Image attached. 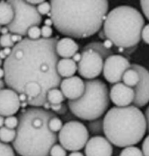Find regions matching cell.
I'll return each instance as SVG.
<instances>
[{
    "instance_id": "cell-1",
    "label": "cell",
    "mask_w": 149,
    "mask_h": 156,
    "mask_svg": "<svg viewBox=\"0 0 149 156\" xmlns=\"http://www.w3.org/2000/svg\"><path fill=\"white\" fill-rule=\"evenodd\" d=\"M57 41L56 37L35 40L25 37L16 44L3 64L6 86L20 94L28 83L37 82L47 98V91L60 87L62 80L57 69Z\"/></svg>"
},
{
    "instance_id": "cell-2",
    "label": "cell",
    "mask_w": 149,
    "mask_h": 156,
    "mask_svg": "<svg viewBox=\"0 0 149 156\" xmlns=\"http://www.w3.org/2000/svg\"><path fill=\"white\" fill-rule=\"evenodd\" d=\"M53 26L63 35L81 39L100 30L108 10V0H50Z\"/></svg>"
},
{
    "instance_id": "cell-3",
    "label": "cell",
    "mask_w": 149,
    "mask_h": 156,
    "mask_svg": "<svg viewBox=\"0 0 149 156\" xmlns=\"http://www.w3.org/2000/svg\"><path fill=\"white\" fill-rule=\"evenodd\" d=\"M56 113L41 107L23 109L18 115L17 135L12 147L21 156H50L58 136L50 130L48 122Z\"/></svg>"
},
{
    "instance_id": "cell-4",
    "label": "cell",
    "mask_w": 149,
    "mask_h": 156,
    "mask_svg": "<svg viewBox=\"0 0 149 156\" xmlns=\"http://www.w3.org/2000/svg\"><path fill=\"white\" fill-rule=\"evenodd\" d=\"M105 137L115 146L126 147L138 144L147 130L145 115L135 105L110 109L103 119Z\"/></svg>"
},
{
    "instance_id": "cell-5",
    "label": "cell",
    "mask_w": 149,
    "mask_h": 156,
    "mask_svg": "<svg viewBox=\"0 0 149 156\" xmlns=\"http://www.w3.org/2000/svg\"><path fill=\"white\" fill-rule=\"evenodd\" d=\"M144 19L136 9L122 5L113 9L103 23L104 34L119 48H129L140 41Z\"/></svg>"
},
{
    "instance_id": "cell-6",
    "label": "cell",
    "mask_w": 149,
    "mask_h": 156,
    "mask_svg": "<svg viewBox=\"0 0 149 156\" xmlns=\"http://www.w3.org/2000/svg\"><path fill=\"white\" fill-rule=\"evenodd\" d=\"M83 95L76 100H69L68 107L75 117L82 120L91 121L100 118L110 105L107 85L99 80H87Z\"/></svg>"
},
{
    "instance_id": "cell-7",
    "label": "cell",
    "mask_w": 149,
    "mask_h": 156,
    "mask_svg": "<svg viewBox=\"0 0 149 156\" xmlns=\"http://www.w3.org/2000/svg\"><path fill=\"white\" fill-rule=\"evenodd\" d=\"M14 10V18L7 27L11 34L26 36L27 31L31 27L40 26L43 18L35 5L25 0H7Z\"/></svg>"
},
{
    "instance_id": "cell-8",
    "label": "cell",
    "mask_w": 149,
    "mask_h": 156,
    "mask_svg": "<svg viewBox=\"0 0 149 156\" xmlns=\"http://www.w3.org/2000/svg\"><path fill=\"white\" fill-rule=\"evenodd\" d=\"M89 140L87 127L77 120L66 122L59 131L58 140L67 151H80L85 147Z\"/></svg>"
},
{
    "instance_id": "cell-9",
    "label": "cell",
    "mask_w": 149,
    "mask_h": 156,
    "mask_svg": "<svg viewBox=\"0 0 149 156\" xmlns=\"http://www.w3.org/2000/svg\"><path fill=\"white\" fill-rule=\"evenodd\" d=\"M77 66V71L81 77L87 80H93L99 76L103 71V58L93 50H83L81 52V59Z\"/></svg>"
},
{
    "instance_id": "cell-10",
    "label": "cell",
    "mask_w": 149,
    "mask_h": 156,
    "mask_svg": "<svg viewBox=\"0 0 149 156\" xmlns=\"http://www.w3.org/2000/svg\"><path fill=\"white\" fill-rule=\"evenodd\" d=\"M131 67L129 60L120 55H111L105 58L103 66V76L111 84H116L122 80L123 74Z\"/></svg>"
},
{
    "instance_id": "cell-11",
    "label": "cell",
    "mask_w": 149,
    "mask_h": 156,
    "mask_svg": "<svg viewBox=\"0 0 149 156\" xmlns=\"http://www.w3.org/2000/svg\"><path fill=\"white\" fill-rule=\"evenodd\" d=\"M131 67L136 69L140 75V81L137 85L133 88L135 97L133 101L134 105L142 107L149 103V72L140 65L133 64Z\"/></svg>"
},
{
    "instance_id": "cell-12",
    "label": "cell",
    "mask_w": 149,
    "mask_h": 156,
    "mask_svg": "<svg viewBox=\"0 0 149 156\" xmlns=\"http://www.w3.org/2000/svg\"><path fill=\"white\" fill-rule=\"evenodd\" d=\"M19 94L8 88L0 91V114L4 117L14 115L21 108Z\"/></svg>"
},
{
    "instance_id": "cell-13",
    "label": "cell",
    "mask_w": 149,
    "mask_h": 156,
    "mask_svg": "<svg viewBox=\"0 0 149 156\" xmlns=\"http://www.w3.org/2000/svg\"><path fill=\"white\" fill-rule=\"evenodd\" d=\"M113 152L112 143L101 136L92 137L84 147L86 156H112Z\"/></svg>"
},
{
    "instance_id": "cell-14",
    "label": "cell",
    "mask_w": 149,
    "mask_h": 156,
    "mask_svg": "<svg viewBox=\"0 0 149 156\" xmlns=\"http://www.w3.org/2000/svg\"><path fill=\"white\" fill-rule=\"evenodd\" d=\"M109 96L110 99L116 107H123L129 106L133 103L135 93L133 88L119 82L111 88Z\"/></svg>"
},
{
    "instance_id": "cell-15",
    "label": "cell",
    "mask_w": 149,
    "mask_h": 156,
    "mask_svg": "<svg viewBox=\"0 0 149 156\" xmlns=\"http://www.w3.org/2000/svg\"><path fill=\"white\" fill-rule=\"evenodd\" d=\"M60 90L69 100H76L80 98L85 91V83L79 76H72L62 80Z\"/></svg>"
},
{
    "instance_id": "cell-16",
    "label": "cell",
    "mask_w": 149,
    "mask_h": 156,
    "mask_svg": "<svg viewBox=\"0 0 149 156\" xmlns=\"http://www.w3.org/2000/svg\"><path fill=\"white\" fill-rule=\"evenodd\" d=\"M79 50L78 44L69 37L62 38L57 41L55 45L57 55L62 58H70Z\"/></svg>"
},
{
    "instance_id": "cell-17",
    "label": "cell",
    "mask_w": 149,
    "mask_h": 156,
    "mask_svg": "<svg viewBox=\"0 0 149 156\" xmlns=\"http://www.w3.org/2000/svg\"><path fill=\"white\" fill-rule=\"evenodd\" d=\"M57 69L62 78H68L74 76L77 71L78 66L72 58H62L58 61Z\"/></svg>"
},
{
    "instance_id": "cell-18",
    "label": "cell",
    "mask_w": 149,
    "mask_h": 156,
    "mask_svg": "<svg viewBox=\"0 0 149 156\" xmlns=\"http://www.w3.org/2000/svg\"><path fill=\"white\" fill-rule=\"evenodd\" d=\"M14 18V10L11 4L7 1H0V26L9 25Z\"/></svg>"
},
{
    "instance_id": "cell-19",
    "label": "cell",
    "mask_w": 149,
    "mask_h": 156,
    "mask_svg": "<svg viewBox=\"0 0 149 156\" xmlns=\"http://www.w3.org/2000/svg\"><path fill=\"white\" fill-rule=\"evenodd\" d=\"M122 81L126 86L134 88L137 85L140 81L139 73L136 69L130 67L124 72Z\"/></svg>"
},
{
    "instance_id": "cell-20",
    "label": "cell",
    "mask_w": 149,
    "mask_h": 156,
    "mask_svg": "<svg viewBox=\"0 0 149 156\" xmlns=\"http://www.w3.org/2000/svg\"><path fill=\"white\" fill-rule=\"evenodd\" d=\"M66 98L62 93L61 90L58 88H53L49 90L47 93V100L50 104H61Z\"/></svg>"
},
{
    "instance_id": "cell-21",
    "label": "cell",
    "mask_w": 149,
    "mask_h": 156,
    "mask_svg": "<svg viewBox=\"0 0 149 156\" xmlns=\"http://www.w3.org/2000/svg\"><path fill=\"white\" fill-rule=\"evenodd\" d=\"M91 49L98 52L103 58H107L108 57L113 54V52L110 50H108L104 46L103 43L94 41L87 44L83 48V50Z\"/></svg>"
},
{
    "instance_id": "cell-22",
    "label": "cell",
    "mask_w": 149,
    "mask_h": 156,
    "mask_svg": "<svg viewBox=\"0 0 149 156\" xmlns=\"http://www.w3.org/2000/svg\"><path fill=\"white\" fill-rule=\"evenodd\" d=\"M16 129H9L5 126L0 128V141L9 144L12 143L16 137Z\"/></svg>"
},
{
    "instance_id": "cell-23",
    "label": "cell",
    "mask_w": 149,
    "mask_h": 156,
    "mask_svg": "<svg viewBox=\"0 0 149 156\" xmlns=\"http://www.w3.org/2000/svg\"><path fill=\"white\" fill-rule=\"evenodd\" d=\"M88 130L89 133L96 136H100L104 133L103 119L100 118L89 121L87 124Z\"/></svg>"
},
{
    "instance_id": "cell-24",
    "label": "cell",
    "mask_w": 149,
    "mask_h": 156,
    "mask_svg": "<svg viewBox=\"0 0 149 156\" xmlns=\"http://www.w3.org/2000/svg\"><path fill=\"white\" fill-rule=\"evenodd\" d=\"M63 125L62 121L57 115L51 118L48 122V127L50 130L55 133L62 130Z\"/></svg>"
},
{
    "instance_id": "cell-25",
    "label": "cell",
    "mask_w": 149,
    "mask_h": 156,
    "mask_svg": "<svg viewBox=\"0 0 149 156\" xmlns=\"http://www.w3.org/2000/svg\"><path fill=\"white\" fill-rule=\"evenodd\" d=\"M119 156H144V155L140 148L132 146L124 148Z\"/></svg>"
},
{
    "instance_id": "cell-26",
    "label": "cell",
    "mask_w": 149,
    "mask_h": 156,
    "mask_svg": "<svg viewBox=\"0 0 149 156\" xmlns=\"http://www.w3.org/2000/svg\"><path fill=\"white\" fill-rule=\"evenodd\" d=\"M0 156H16L14 148L0 141Z\"/></svg>"
},
{
    "instance_id": "cell-27",
    "label": "cell",
    "mask_w": 149,
    "mask_h": 156,
    "mask_svg": "<svg viewBox=\"0 0 149 156\" xmlns=\"http://www.w3.org/2000/svg\"><path fill=\"white\" fill-rule=\"evenodd\" d=\"M66 149L63 147L60 144L55 143L50 150V156H67Z\"/></svg>"
},
{
    "instance_id": "cell-28",
    "label": "cell",
    "mask_w": 149,
    "mask_h": 156,
    "mask_svg": "<svg viewBox=\"0 0 149 156\" xmlns=\"http://www.w3.org/2000/svg\"><path fill=\"white\" fill-rule=\"evenodd\" d=\"M28 38L31 40H38L40 39L41 36V28L38 26H34L29 28L27 31V35Z\"/></svg>"
},
{
    "instance_id": "cell-29",
    "label": "cell",
    "mask_w": 149,
    "mask_h": 156,
    "mask_svg": "<svg viewBox=\"0 0 149 156\" xmlns=\"http://www.w3.org/2000/svg\"><path fill=\"white\" fill-rule=\"evenodd\" d=\"M0 44L2 48H13L16 44L14 43L11 39V33L5 35H1L0 36Z\"/></svg>"
},
{
    "instance_id": "cell-30",
    "label": "cell",
    "mask_w": 149,
    "mask_h": 156,
    "mask_svg": "<svg viewBox=\"0 0 149 156\" xmlns=\"http://www.w3.org/2000/svg\"><path fill=\"white\" fill-rule=\"evenodd\" d=\"M37 9L39 14L43 16L47 15L51 12V6L50 2L48 1H44L43 2L39 4L37 7Z\"/></svg>"
},
{
    "instance_id": "cell-31",
    "label": "cell",
    "mask_w": 149,
    "mask_h": 156,
    "mask_svg": "<svg viewBox=\"0 0 149 156\" xmlns=\"http://www.w3.org/2000/svg\"><path fill=\"white\" fill-rule=\"evenodd\" d=\"M19 120L17 117L15 115H10L6 117L4 121V125L5 127L12 129H16L18 125Z\"/></svg>"
},
{
    "instance_id": "cell-32",
    "label": "cell",
    "mask_w": 149,
    "mask_h": 156,
    "mask_svg": "<svg viewBox=\"0 0 149 156\" xmlns=\"http://www.w3.org/2000/svg\"><path fill=\"white\" fill-rule=\"evenodd\" d=\"M41 36L43 37L42 38H51V36L53 35V28L51 27L44 25L41 28Z\"/></svg>"
},
{
    "instance_id": "cell-33",
    "label": "cell",
    "mask_w": 149,
    "mask_h": 156,
    "mask_svg": "<svg viewBox=\"0 0 149 156\" xmlns=\"http://www.w3.org/2000/svg\"><path fill=\"white\" fill-rule=\"evenodd\" d=\"M140 5L143 12L149 21V0H140Z\"/></svg>"
},
{
    "instance_id": "cell-34",
    "label": "cell",
    "mask_w": 149,
    "mask_h": 156,
    "mask_svg": "<svg viewBox=\"0 0 149 156\" xmlns=\"http://www.w3.org/2000/svg\"><path fill=\"white\" fill-rule=\"evenodd\" d=\"M141 37L146 43L149 44V24L143 27Z\"/></svg>"
},
{
    "instance_id": "cell-35",
    "label": "cell",
    "mask_w": 149,
    "mask_h": 156,
    "mask_svg": "<svg viewBox=\"0 0 149 156\" xmlns=\"http://www.w3.org/2000/svg\"><path fill=\"white\" fill-rule=\"evenodd\" d=\"M142 151L144 156H149V135L143 141L142 144Z\"/></svg>"
},
{
    "instance_id": "cell-36",
    "label": "cell",
    "mask_w": 149,
    "mask_h": 156,
    "mask_svg": "<svg viewBox=\"0 0 149 156\" xmlns=\"http://www.w3.org/2000/svg\"><path fill=\"white\" fill-rule=\"evenodd\" d=\"M23 37L21 35L18 34H11V39L14 43L17 44L23 40Z\"/></svg>"
},
{
    "instance_id": "cell-37",
    "label": "cell",
    "mask_w": 149,
    "mask_h": 156,
    "mask_svg": "<svg viewBox=\"0 0 149 156\" xmlns=\"http://www.w3.org/2000/svg\"><path fill=\"white\" fill-rule=\"evenodd\" d=\"M104 46L105 47V48L108 50H110V48H112V47L113 46V43L112 42L111 40H110L109 39H107L105 40V41L103 43Z\"/></svg>"
},
{
    "instance_id": "cell-38",
    "label": "cell",
    "mask_w": 149,
    "mask_h": 156,
    "mask_svg": "<svg viewBox=\"0 0 149 156\" xmlns=\"http://www.w3.org/2000/svg\"><path fill=\"white\" fill-rule=\"evenodd\" d=\"M72 59L76 62H79L81 59V54L80 52H76L73 57Z\"/></svg>"
},
{
    "instance_id": "cell-39",
    "label": "cell",
    "mask_w": 149,
    "mask_h": 156,
    "mask_svg": "<svg viewBox=\"0 0 149 156\" xmlns=\"http://www.w3.org/2000/svg\"><path fill=\"white\" fill-rule=\"evenodd\" d=\"M27 2L32 4V5H38L39 4L43 2L44 1H45V0H25Z\"/></svg>"
},
{
    "instance_id": "cell-40",
    "label": "cell",
    "mask_w": 149,
    "mask_h": 156,
    "mask_svg": "<svg viewBox=\"0 0 149 156\" xmlns=\"http://www.w3.org/2000/svg\"><path fill=\"white\" fill-rule=\"evenodd\" d=\"M145 117H146V120L147 123V130L149 132V106L146 110Z\"/></svg>"
},
{
    "instance_id": "cell-41",
    "label": "cell",
    "mask_w": 149,
    "mask_h": 156,
    "mask_svg": "<svg viewBox=\"0 0 149 156\" xmlns=\"http://www.w3.org/2000/svg\"><path fill=\"white\" fill-rule=\"evenodd\" d=\"M9 28L7 26H4L1 28L0 29V33L2 35L7 34L9 33Z\"/></svg>"
},
{
    "instance_id": "cell-42",
    "label": "cell",
    "mask_w": 149,
    "mask_h": 156,
    "mask_svg": "<svg viewBox=\"0 0 149 156\" xmlns=\"http://www.w3.org/2000/svg\"><path fill=\"white\" fill-rule=\"evenodd\" d=\"M18 94H19V98H20V102L27 101V96L26 94L25 93H20Z\"/></svg>"
},
{
    "instance_id": "cell-43",
    "label": "cell",
    "mask_w": 149,
    "mask_h": 156,
    "mask_svg": "<svg viewBox=\"0 0 149 156\" xmlns=\"http://www.w3.org/2000/svg\"><path fill=\"white\" fill-rule=\"evenodd\" d=\"M44 23L45 26L51 27L53 25V20H52V19L51 18H46L44 21Z\"/></svg>"
},
{
    "instance_id": "cell-44",
    "label": "cell",
    "mask_w": 149,
    "mask_h": 156,
    "mask_svg": "<svg viewBox=\"0 0 149 156\" xmlns=\"http://www.w3.org/2000/svg\"><path fill=\"white\" fill-rule=\"evenodd\" d=\"M69 156H84V155L79 151H71Z\"/></svg>"
},
{
    "instance_id": "cell-45",
    "label": "cell",
    "mask_w": 149,
    "mask_h": 156,
    "mask_svg": "<svg viewBox=\"0 0 149 156\" xmlns=\"http://www.w3.org/2000/svg\"><path fill=\"white\" fill-rule=\"evenodd\" d=\"M4 51L5 52V55L7 56V57H9V55L11 54V53L12 52V48H9V47H7V48H4L3 49Z\"/></svg>"
},
{
    "instance_id": "cell-46",
    "label": "cell",
    "mask_w": 149,
    "mask_h": 156,
    "mask_svg": "<svg viewBox=\"0 0 149 156\" xmlns=\"http://www.w3.org/2000/svg\"><path fill=\"white\" fill-rule=\"evenodd\" d=\"M0 58L2 60H4L7 58V56L5 55L3 50H0Z\"/></svg>"
},
{
    "instance_id": "cell-47",
    "label": "cell",
    "mask_w": 149,
    "mask_h": 156,
    "mask_svg": "<svg viewBox=\"0 0 149 156\" xmlns=\"http://www.w3.org/2000/svg\"><path fill=\"white\" fill-rule=\"evenodd\" d=\"M6 84L5 81H4L2 79H0V91L2 90V89L5 88V86Z\"/></svg>"
},
{
    "instance_id": "cell-48",
    "label": "cell",
    "mask_w": 149,
    "mask_h": 156,
    "mask_svg": "<svg viewBox=\"0 0 149 156\" xmlns=\"http://www.w3.org/2000/svg\"><path fill=\"white\" fill-rule=\"evenodd\" d=\"M42 107L45 110H50V103L47 101L44 103Z\"/></svg>"
},
{
    "instance_id": "cell-49",
    "label": "cell",
    "mask_w": 149,
    "mask_h": 156,
    "mask_svg": "<svg viewBox=\"0 0 149 156\" xmlns=\"http://www.w3.org/2000/svg\"><path fill=\"white\" fill-rule=\"evenodd\" d=\"M4 121H5L4 117L0 114V128L4 126Z\"/></svg>"
},
{
    "instance_id": "cell-50",
    "label": "cell",
    "mask_w": 149,
    "mask_h": 156,
    "mask_svg": "<svg viewBox=\"0 0 149 156\" xmlns=\"http://www.w3.org/2000/svg\"><path fill=\"white\" fill-rule=\"evenodd\" d=\"M5 76V71L4 69H2L0 67V79H2Z\"/></svg>"
},
{
    "instance_id": "cell-51",
    "label": "cell",
    "mask_w": 149,
    "mask_h": 156,
    "mask_svg": "<svg viewBox=\"0 0 149 156\" xmlns=\"http://www.w3.org/2000/svg\"><path fill=\"white\" fill-rule=\"evenodd\" d=\"M28 105V103L27 101H24V102H21V107L23 108H25Z\"/></svg>"
},
{
    "instance_id": "cell-52",
    "label": "cell",
    "mask_w": 149,
    "mask_h": 156,
    "mask_svg": "<svg viewBox=\"0 0 149 156\" xmlns=\"http://www.w3.org/2000/svg\"><path fill=\"white\" fill-rule=\"evenodd\" d=\"M2 60L0 58V67L2 66Z\"/></svg>"
},
{
    "instance_id": "cell-53",
    "label": "cell",
    "mask_w": 149,
    "mask_h": 156,
    "mask_svg": "<svg viewBox=\"0 0 149 156\" xmlns=\"http://www.w3.org/2000/svg\"><path fill=\"white\" fill-rule=\"evenodd\" d=\"M1 48H2V47H1V44H0V50H1Z\"/></svg>"
}]
</instances>
